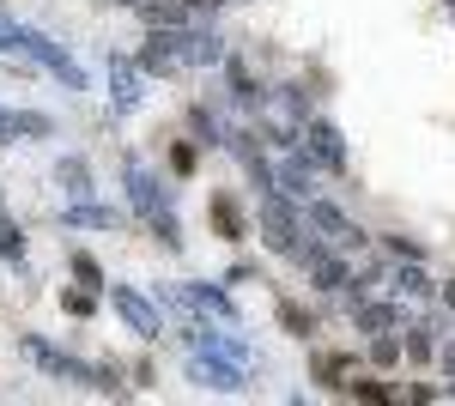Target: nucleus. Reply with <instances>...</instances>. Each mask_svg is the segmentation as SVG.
Wrapping results in <instances>:
<instances>
[{
  "label": "nucleus",
  "instance_id": "nucleus-1",
  "mask_svg": "<svg viewBox=\"0 0 455 406\" xmlns=\"http://www.w3.org/2000/svg\"><path fill=\"white\" fill-rule=\"evenodd\" d=\"M304 122H310V92H304V85H280V92L261 98V128H267L274 146L291 152V146L304 139Z\"/></svg>",
  "mask_w": 455,
  "mask_h": 406
},
{
  "label": "nucleus",
  "instance_id": "nucleus-2",
  "mask_svg": "<svg viewBox=\"0 0 455 406\" xmlns=\"http://www.w3.org/2000/svg\"><path fill=\"white\" fill-rule=\"evenodd\" d=\"M19 352L31 358L36 370H49L55 382H85V388H98V364H85V358H73V352H61V346H49L43 334H25Z\"/></svg>",
  "mask_w": 455,
  "mask_h": 406
},
{
  "label": "nucleus",
  "instance_id": "nucleus-3",
  "mask_svg": "<svg viewBox=\"0 0 455 406\" xmlns=\"http://www.w3.org/2000/svg\"><path fill=\"white\" fill-rule=\"evenodd\" d=\"M19 49L31 55L36 68H49V73H55V79H61L68 92H85V68L73 61V55L61 49V43H55V36H43V31H31V25H19Z\"/></svg>",
  "mask_w": 455,
  "mask_h": 406
},
{
  "label": "nucleus",
  "instance_id": "nucleus-4",
  "mask_svg": "<svg viewBox=\"0 0 455 406\" xmlns=\"http://www.w3.org/2000/svg\"><path fill=\"white\" fill-rule=\"evenodd\" d=\"M304 231H322L328 249H364V231L352 225L340 206H328V201H304Z\"/></svg>",
  "mask_w": 455,
  "mask_h": 406
},
{
  "label": "nucleus",
  "instance_id": "nucleus-5",
  "mask_svg": "<svg viewBox=\"0 0 455 406\" xmlns=\"http://www.w3.org/2000/svg\"><path fill=\"white\" fill-rule=\"evenodd\" d=\"M109 304H116V315L128 322V334H140V339H158L164 334V309L152 304V298H140L134 285H109Z\"/></svg>",
  "mask_w": 455,
  "mask_h": 406
},
{
  "label": "nucleus",
  "instance_id": "nucleus-6",
  "mask_svg": "<svg viewBox=\"0 0 455 406\" xmlns=\"http://www.w3.org/2000/svg\"><path fill=\"white\" fill-rule=\"evenodd\" d=\"M146 85V68L140 61H128V55H109V109L116 115H128V109H140V92Z\"/></svg>",
  "mask_w": 455,
  "mask_h": 406
},
{
  "label": "nucleus",
  "instance_id": "nucleus-7",
  "mask_svg": "<svg viewBox=\"0 0 455 406\" xmlns=\"http://www.w3.org/2000/svg\"><path fill=\"white\" fill-rule=\"evenodd\" d=\"M188 376H195L201 388H219V394H237L249 382L243 364H237V358H219V352H195V358H188Z\"/></svg>",
  "mask_w": 455,
  "mask_h": 406
},
{
  "label": "nucleus",
  "instance_id": "nucleus-8",
  "mask_svg": "<svg viewBox=\"0 0 455 406\" xmlns=\"http://www.w3.org/2000/svg\"><path fill=\"white\" fill-rule=\"evenodd\" d=\"M188 61L182 55V25H152V36H146V49H140V68L146 73H176Z\"/></svg>",
  "mask_w": 455,
  "mask_h": 406
},
{
  "label": "nucleus",
  "instance_id": "nucleus-9",
  "mask_svg": "<svg viewBox=\"0 0 455 406\" xmlns=\"http://www.w3.org/2000/svg\"><path fill=\"white\" fill-rule=\"evenodd\" d=\"M122 182H128V201H134L140 219H152V212H164V206H171V195L158 188V176H152L140 158H128V164H122Z\"/></svg>",
  "mask_w": 455,
  "mask_h": 406
},
{
  "label": "nucleus",
  "instance_id": "nucleus-10",
  "mask_svg": "<svg viewBox=\"0 0 455 406\" xmlns=\"http://www.w3.org/2000/svg\"><path fill=\"white\" fill-rule=\"evenodd\" d=\"M280 195L285 201H315V158L310 152H304V146H291V152H285L280 158Z\"/></svg>",
  "mask_w": 455,
  "mask_h": 406
},
{
  "label": "nucleus",
  "instance_id": "nucleus-11",
  "mask_svg": "<svg viewBox=\"0 0 455 406\" xmlns=\"http://www.w3.org/2000/svg\"><path fill=\"white\" fill-rule=\"evenodd\" d=\"M298 146H304L322 170H347V139H340L334 122H304V139H298Z\"/></svg>",
  "mask_w": 455,
  "mask_h": 406
},
{
  "label": "nucleus",
  "instance_id": "nucleus-12",
  "mask_svg": "<svg viewBox=\"0 0 455 406\" xmlns=\"http://www.w3.org/2000/svg\"><path fill=\"white\" fill-rule=\"evenodd\" d=\"M304 273H310L315 291H347V285H352V267L340 261V255H334V249H328V243L304 255Z\"/></svg>",
  "mask_w": 455,
  "mask_h": 406
},
{
  "label": "nucleus",
  "instance_id": "nucleus-13",
  "mask_svg": "<svg viewBox=\"0 0 455 406\" xmlns=\"http://www.w3.org/2000/svg\"><path fill=\"white\" fill-rule=\"evenodd\" d=\"M182 339L195 346V352H219V358H237V364H249V346L237 334H225V328H212V322H188L182 328Z\"/></svg>",
  "mask_w": 455,
  "mask_h": 406
},
{
  "label": "nucleus",
  "instance_id": "nucleus-14",
  "mask_svg": "<svg viewBox=\"0 0 455 406\" xmlns=\"http://www.w3.org/2000/svg\"><path fill=\"white\" fill-rule=\"evenodd\" d=\"M55 122L43 109H0V146H19V139H49Z\"/></svg>",
  "mask_w": 455,
  "mask_h": 406
},
{
  "label": "nucleus",
  "instance_id": "nucleus-15",
  "mask_svg": "<svg viewBox=\"0 0 455 406\" xmlns=\"http://www.w3.org/2000/svg\"><path fill=\"white\" fill-rule=\"evenodd\" d=\"M182 55H188V68H225V36L219 31H182Z\"/></svg>",
  "mask_w": 455,
  "mask_h": 406
},
{
  "label": "nucleus",
  "instance_id": "nucleus-16",
  "mask_svg": "<svg viewBox=\"0 0 455 406\" xmlns=\"http://www.w3.org/2000/svg\"><path fill=\"white\" fill-rule=\"evenodd\" d=\"M61 219H68L73 231H116V225H122V212H116V206H92V201H68Z\"/></svg>",
  "mask_w": 455,
  "mask_h": 406
},
{
  "label": "nucleus",
  "instance_id": "nucleus-17",
  "mask_svg": "<svg viewBox=\"0 0 455 406\" xmlns=\"http://www.w3.org/2000/svg\"><path fill=\"white\" fill-rule=\"evenodd\" d=\"M383 291H395V298H425V291H431V279H425L419 261H407V255H401V267L383 279Z\"/></svg>",
  "mask_w": 455,
  "mask_h": 406
},
{
  "label": "nucleus",
  "instance_id": "nucleus-18",
  "mask_svg": "<svg viewBox=\"0 0 455 406\" xmlns=\"http://www.w3.org/2000/svg\"><path fill=\"white\" fill-rule=\"evenodd\" d=\"M182 291H188V309H201V315H219V322H231V315H237L231 298H225L219 285H195V279H182Z\"/></svg>",
  "mask_w": 455,
  "mask_h": 406
},
{
  "label": "nucleus",
  "instance_id": "nucleus-19",
  "mask_svg": "<svg viewBox=\"0 0 455 406\" xmlns=\"http://www.w3.org/2000/svg\"><path fill=\"white\" fill-rule=\"evenodd\" d=\"M395 322H401V309H395V304H364V298L352 304V328H358V334H388Z\"/></svg>",
  "mask_w": 455,
  "mask_h": 406
},
{
  "label": "nucleus",
  "instance_id": "nucleus-20",
  "mask_svg": "<svg viewBox=\"0 0 455 406\" xmlns=\"http://www.w3.org/2000/svg\"><path fill=\"white\" fill-rule=\"evenodd\" d=\"M225 85H231V103H237V109H261V98H267V92H255L249 68H243V61H231V55H225Z\"/></svg>",
  "mask_w": 455,
  "mask_h": 406
},
{
  "label": "nucleus",
  "instance_id": "nucleus-21",
  "mask_svg": "<svg viewBox=\"0 0 455 406\" xmlns=\"http://www.w3.org/2000/svg\"><path fill=\"white\" fill-rule=\"evenodd\" d=\"M55 182H61L68 201H92V170H85V158H61L55 164Z\"/></svg>",
  "mask_w": 455,
  "mask_h": 406
},
{
  "label": "nucleus",
  "instance_id": "nucleus-22",
  "mask_svg": "<svg viewBox=\"0 0 455 406\" xmlns=\"http://www.w3.org/2000/svg\"><path fill=\"white\" fill-rule=\"evenodd\" d=\"M140 19L146 25H182L188 6H182V0H152V6H140Z\"/></svg>",
  "mask_w": 455,
  "mask_h": 406
},
{
  "label": "nucleus",
  "instance_id": "nucleus-23",
  "mask_svg": "<svg viewBox=\"0 0 455 406\" xmlns=\"http://www.w3.org/2000/svg\"><path fill=\"white\" fill-rule=\"evenodd\" d=\"M0 255H6V261H25V231H19L6 212H0Z\"/></svg>",
  "mask_w": 455,
  "mask_h": 406
},
{
  "label": "nucleus",
  "instance_id": "nucleus-24",
  "mask_svg": "<svg viewBox=\"0 0 455 406\" xmlns=\"http://www.w3.org/2000/svg\"><path fill=\"white\" fill-rule=\"evenodd\" d=\"M146 225H152V237H158V243H171V249L182 243V225H176V212H171V206H164V212H152Z\"/></svg>",
  "mask_w": 455,
  "mask_h": 406
},
{
  "label": "nucleus",
  "instance_id": "nucleus-25",
  "mask_svg": "<svg viewBox=\"0 0 455 406\" xmlns=\"http://www.w3.org/2000/svg\"><path fill=\"white\" fill-rule=\"evenodd\" d=\"M73 279H79V285H92V291H98V285H104V267H98V261H92V255H85V249H79V255H73Z\"/></svg>",
  "mask_w": 455,
  "mask_h": 406
},
{
  "label": "nucleus",
  "instance_id": "nucleus-26",
  "mask_svg": "<svg viewBox=\"0 0 455 406\" xmlns=\"http://www.w3.org/2000/svg\"><path fill=\"white\" fill-rule=\"evenodd\" d=\"M371 358H377V364H395V358H401V339H395V334H377V339H371Z\"/></svg>",
  "mask_w": 455,
  "mask_h": 406
},
{
  "label": "nucleus",
  "instance_id": "nucleus-27",
  "mask_svg": "<svg viewBox=\"0 0 455 406\" xmlns=\"http://www.w3.org/2000/svg\"><path fill=\"white\" fill-rule=\"evenodd\" d=\"M280 322H285V328H291V334H304V339L315 334V322H310V315H304V309H291V304L280 309Z\"/></svg>",
  "mask_w": 455,
  "mask_h": 406
},
{
  "label": "nucleus",
  "instance_id": "nucleus-28",
  "mask_svg": "<svg viewBox=\"0 0 455 406\" xmlns=\"http://www.w3.org/2000/svg\"><path fill=\"white\" fill-rule=\"evenodd\" d=\"M407 358H431V328H413L407 334Z\"/></svg>",
  "mask_w": 455,
  "mask_h": 406
},
{
  "label": "nucleus",
  "instance_id": "nucleus-29",
  "mask_svg": "<svg viewBox=\"0 0 455 406\" xmlns=\"http://www.w3.org/2000/svg\"><path fill=\"white\" fill-rule=\"evenodd\" d=\"M212 219H219L225 237H237V212H231V201H212Z\"/></svg>",
  "mask_w": 455,
  "mask_h": 406
},
{
  "label": "nucleus",
  "instance_id": "nucleus-30",
  "mask_svg": "<svg viewBox=\"0 0 455 406\" xmlns=\"http://www.w3.org/2000/svg\"><path fill=\"white\" fill-rule=\"evenodd\" d=\"M61 309H73V315H92V291H61Z\"/></svg>",
  "mask_w": 455,
  "mask_h": 406
},
{
  "label": "nucleus",
  "instance_id": "nucleus-31",
  "mask_svg": "<svg viewBox=\"0 0 455 406\" xmlns=\"http://www.w3.org/2000/svg\"><path fill=\"white\" fill-rule=\"evenodd\" d=\"M6 49H19V25H12V19L0 12V55H6Z\"/></svg>",
  "mask_w": 455,
  "mask_h": 406
},
{
  "label": "nucleus",
  "instance_id": "nucleus-32",
  "mask_svg": "<svg viewBox=\"0 0 455 406\" xmlns=\"http://www.w3.org/2000/svg\"><path fill=\"white\" fill-rule=\"evenodd\" d=\"M182 6H188V12H219L225 0H182Z\"/></svg>",
  "mask_w": 455,
  "mask_h": 406
},
{
  "label": "nucleus",
  "instance_id": "nucleus-33",
  "mask_svg": "<svg viewBox=\"0 0 455 406\" xmlns=\"http://www.w3.org/2000/svg\"><path fill=\"white\" fill-rule=\"evenodd\" d=\"M443 304H450V309H455V279H450V285H443Z\"/></svg>",
  "mask_w": 455,
  "mask_h": 406
},
{
  "label": "nucleus",
  "instance_id": "nucleus-34",
  "mask_svg": "<svg viewBox=\"0 0 455 406\" xmlns=\"http://www.w3.org/2000/svg\"><path fill=\"white\" fill-rule=\"evenodd\" d=\"M122 6H134V12H140V6H152V0H122Z\"/></svg>",
  "mask_w": 455,
  "mask_h": 406
},
{
  "label": "nucleus",
  "instance_id": "nucleus-35",
  "mask_svg": "<svg viewBox=\"0 0 455 406\" xmlns=\"http://www.w3.org/2000/svg\"><path fill=\"white\" fill-rule=\"evenodd\" d=\"M443 6H450V12H455V0H443Z\"/></svg>",
  "mask_w": 455,
  "mask_h": 406
}]
</instances>
